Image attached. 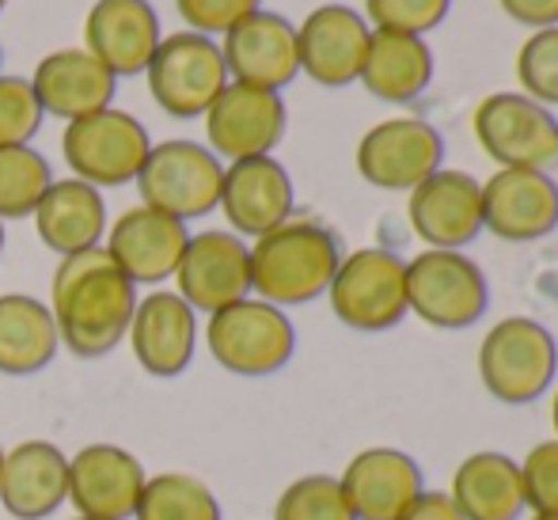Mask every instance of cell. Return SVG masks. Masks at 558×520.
<instances>
[{
	"mask_svg": "<svg viewBox=\"0 0 558 520\" xmlns=\"http://www.w3.org/2000/svg\"><path fill=\"white\" fill-rule=\"evenodd\" d=\"M133 309L137 286L118 270L107 247L65 255L53 270L50 312L61 346L76 358H107L130 330Z\"/></svg>",
	"mask_w": 558,
	"mask_h": 520,
	"instance_id": "6da1fadb",
	"label": "cell"
},
{
	"mask_svg": "<svg viewBox=\"0 0 558 520\" xmlns=\"http://www.w3.org/2000/svg\"><path fill=\"white\" fill-rule=\"evenodd\" d=\"M251 293L258 301L296 309L327 297L338 263H342V240L319 220H293L270 228L251 243Z\"/></svg>",
	"mask_w": 558,
	"mask_h": 520,
	"instance_id": "7a4b0ae2",
	"label": "cell"
},
{
	"mask_svg": "<svg viewBox=\"0 0 558 520\" xmlns=\"http://www.w3.org/2000/svg\"><path fill=\"white\" fill-rule=\"evenodd\" d=\"M558 376L555 335L532 315H506L478 342V380L506 407H529Z\"/></svg>",
	"mask_w": 558,
	"mask_h": 520,
	"instance_id": "3957f363",
	"label": "cell"
},
{
	"mask_svg": "<svg viewBox=\"0 0 558 520\" xmlns=\"http://www.w3.org/2000/svg\"><path fill=\"white\" fill-rule=\"evenodd\" d=\"M327 301L342 327L380 335L411 315L407 309V258L388 247H357L342 255Z\"/></svg>",
	"mask_w": 558,
	"mask_h": 520,
	"instance_id": "277c9868",
	"label": "cell"
},
{
	"mask_svg": "<svg viewBox=\"0 0 558 520\" xmlns=\"http://www.w3.org/2000/svg\"><path fill=\"white\" fill-rule=\"evenodd\" d=\"M206 346L225 373L255 380V376L281 373L293 361L296 327L286 309L258 301V297H243L209 315Z\"/></svg>",
	"mask_w": 558,
	"mask_h": 520,
	"instance_id": "5b68a950",
	"label": "cell"
},
{
	"mask_svg": "<svg viewBox=\"0 0 558 520\" xmlns=\"http://www.w3.org/2000/svg\"><path fill=\"white\" fill-rule=\"evenodd\" d=\"M407 309L437 330H468L490 309V281L463 251H434L407 258Z\"/></svg>",
	"mask_w": 558,
	"mask_h": 520,
	"instance_id": "8992f818",
	"label": "cell"
},
{
	"mask_svg": "<svg viewBox=\"0 0 558 520\" xmlns=\"http://www.w3.org/2000/svg\"><path fill=\"white\" fill-rule=\"evenodd\" d=\"M225 164L198 141L171 137L148 148L145 164L137 171L141 206L160 209L175 220H198L217 209L221 202Z\"/></svg>",
	"mask_w": 558,
	"mask_h": 520,
	"instance_id": "52a82bcc",
	"label": "cell"
},
{
	"mask_svg": "<svg viewBox=\"0 0 558 520\" xmlns=\"http://www.w3.org/2000/svg\"><path fill=\"white\" fill-rule=\"evenodd\" d=\"M148 148H153V137L145 125L114 107L76 118L61 133V156H65L73 179L96 186V191L133 183Z\"/></svg>",
	"mask_w": 558,
	"mask_h": 520,
	"instance_id": "ba28073f",
	"label": "cell"
},
{
	"mask_svg": "<svg viewBox=\"0 0 558 520\" xmlns=\"http://www.w3.org/2000/svg\"><path fill=\"white\" fill-rule=\"evenodd\" d=\"M471 130L498 168H536L558 164V118L551 107L536 104L524 92H494L471 114Z\"/></svg>",
	"mask_w": 558,
	"mask_h": 520,
	"instance_id": "9c48e42d",
	"label": "cell"
},
{
	"mask_svg": "<svg viewBox=\"0 0 558 520\" xmlns=\"http://www.w3.org/2000/svg\"><path fill=\"white\" fill-rule=\"evenodd\" d=\"M145 76L156 107L168 110L171 118H202L228 88L221 46L198 31L160 38Z\"/></svg>",
	"mask_w": 558,
	"mask_h": 520,
	"instance_id": "30bf717a",
	"label": "cell"
},
{
	"mask_svg": "<svg viewBox=\"0 0 558 520\" xmlns=\"http://www.w3.org/2000/svg\"><path fill=\"white\" fill-rule=\"evenodd\" d=\"M445 168V137L426 118H384L357 141V176L376 191L411 194Z\"/></svg>",
	"mask_w": 558,
	"mask_h": 520,
	"instance_id": "8fae6325",
	"label": "cell"
},
{
	"mask_svg": "<svg viewBox=\"0 0 558 520\" xmlns=\"http://www.w3.org/2000/svg\"><path fill=\"white\" fill-rule=\"evenodd\" d=\"M206 137L209 153L217 160H251V156H270L278 141L286 137L289 110L281 92L251 88V84L228 81V88L206 110Z\"/></svg>",
	"mask_w": 558,
	"mask_h": 520,
	"instance_id": "7c38bea8",
	"label": "cell"
},
{
	"mask_svg": "<svg viewBox=\"0 0 558 520\" xmlns=\"http://www.w3.org/2000/svg\"><path fill=\"white\" fill-rule=\"evenodd\" d=\"M171 278H175V293L194 312L214 315L251 297V251L243 235L209 228L186 240Z\"/></svg>",
	"mask_w": 558,
	"mask_h": 520,
	"instance_id": "4fadbf2b",
	"label": "cell"
},
{
	"mask_svg": "<svg viewBox=\"0 0 558 520\" xmlns=\"http://www.w3.org/2000/svg\"><path fill=\"white\" fill-rule=\"evenodd\" d=\"M221 58L228 69V81L281 92L301 73L293 20H286L281 12H266V8L243 15L235 27L225 31Z\"/></svg>",
	"mask_w": 558,
	"mask_h": 520,
	"instance_id": "5bb4252c",
	"label": "cell"
},
{
	"mask_svg": "<svg viewBox=\"0 0 558 520\" xmlns=\"http://www.w3.org/2000/svg\"><path fill=\"white\" fill-rule=\"evenodd\" d=\"M558 228V183L551 171L498 168L483 183V232L506 243L544 240Z\"/></svg>",
	"mask_w": 558,
	"mask_h": 520,
	"instance_id": "9a60e30c",
	"label": "cell"
},
{
	"mask_svg": "<svg viewBox=\"0 0 558 520\" xmlns=\"http://www.w3.org/2000/svg\"><path fill=\"white\" fill-rule=\"evenodd\" d=\"M373 27L350 4H319L296 27L301 73L319 88H345L361 76Z\"/></svg>",
	"mask_w": 558,
	"mask_h": 520,
	"instance_id": "2e32d148",
	"label": "cell"
},
{
	"mask_svg": "<svg viewBox=\"0 0 558 520\" xmlns=\"http://www.w3.org/2000/svg\"><path fill=\"white\" fill-rule=\"evenodd\" d=\"M414 235L434 251H463L483 232V183L468 171L441 168L407 202Z\"/></svg>",
	"mask_w": 558,
	"mask_h": 520,
	"instance_id": "e0dca14e",
	"label": "cell"
},
{
	"mask_svg": "<svg viewBox=\"0 0 558 520\" xmlns=\"http://www.w3.org/2000/svg\"><path fill=\"white\" fill-rule=\"evenodd\" d=\"M145 483V463L122 445H84L69 456V501L76 517L133 520Z\"/></svg>",
	"mask_w": 558,
	"mask_h": 520,
	"instance_id": "ac0fdd59",
	"label": "cell"
},
{
	"mask_svg": "<svg viewBox=\"0 0 558 520\" xmlns=\"http://www.w3.org/2000/svg\"><path fill=\"white\" fill-rule=\"evenodd\" d=\"M353 520H396L426 491L422 463L403 448H361L338 475Z\"/></svg>",
	"mask_w": 558,
	"mask_h": 520,
	"instance_id": "d6986e66",
	"label": "cell"
},
{
	"mask_svg": "<svg viewBox=\"0 0 558 520\" xmlns=\"http://www.w3.org/2000/svg\"><path fill=\"white\" fill-rule=\"evenodd\" d=\"M217 206H221L235 235L258 240V235H266L270 228L286 225L293 217L296 191L286 164L274 160V156H251V160H235L225 168Z\"/></svg>",
	"mask_w": 558,
	"mask_h": 520,
	"instance_id": "ffe728a7",
	"label": "cell"
},
{
	"mask_svg": "<svg viewBox=\"0 0 558 520\" xmlns=\"http://www.w3.org/2000/svg\"><path fill=\"white\" fill-rule=\"evenodd\" d=\"M130 350L137 365L156 380H171V376L186 373L194 361V346H198V312L183 301L179 293H148L137 301L130 319Z\"/></svg>",
	"mask_w": 558,
	"mask_h": 520,
	"instance_id": "44dd1931",
	"label": "cell"
},
{
	"mask_svg": "<svg viewBox=\"0 0 558 520\" xmlns=\"http://www.w3.org/2000/svg\"><path fill=\"white\" fill-rule=\"evenodd\" d=\"M186 240H191V232L183 220L160 209L133 206L107 232V255L133 286H160L175 274Z\"/></svg>",
	"mask_w": 558,
	"mask_h": 520,
	"instance_id": "7402d4cb",
	"label": "cell"
},
{
	"mask_svg": "<svg viewBox=\"0 0 558 520\" xmlns=\"http://www.w3.org/2000/svg\"><path fill=\"white\" fill-rule=\"evenodd\" d=\"M160 38V15L148 0H96L84 20V50L114 76L145 73Z\"/></svg>",
	"mask_w": 558,
	"mask_h": 520,
	"instance_id": "603a6c76",
	"label": "cell"
},
{
	"mask_svg": "<svg viewBox=\"0 0 558 520\" xmlns=\"http://www.w3.org/2000/svg\"><path fill=\"white\" fill-rule=\"evenodd\" d=\"M69 501V456L50 440H23L0 460V506L15 520H46Z\"/></svg>",
	"mask_w": 558,
	"mask_h": 520,
	"instance_id": "cb8c5ba5",
	"label": "cell"
},
{
	"mask_svg": "<svg viewBox=\"0 0 558 520\" xmlns=\"http://www.w3.org/2000/svg\"><path fill=\"white\" fill-rule=\"evenodd\" d=\"M31 88L46 114L76 122L111 107L118 76L88 50H53L35 65Z\"/></svg>",
	"mask_w": 558,
	"mask_h": 520,
	"instance_id": "d4e9b609",
	"label": "cell"
},
{
	"mask_svg": "<svg viewBox=\"0 0 558 520\" xmlns=\"http://www.w3.org/2000/svg\"><path fill=\"white\" fill-rule=\"evenodd\" d=\"M448 498L463 520H521L529 513L521 463L506 452H494V448L460 460V468L452 471Z\"/></svg>",
	"mask_w": 558,
	"mask_h": 520,
	"instance_id": "484cf974",
	"label": "cell"
},
{
	"mask_svg": "<svg viewBox=\"0 0 558 520\" xmlns=\"http://www.w3.org/2000/svg\"><path fill=\"white\" fill-rule=\"evenodd\" d=\"M35 232L61 258L76 251L99 247L107 232V202L96 186L81 179H53L50 191L35 206Z\"/></svg>",
	"mask_w": 558,
	"mask_h": 520,
	"instance_id": "4316f807",
	"label": "cell"
},
{
	"mask_svg": "<svg viewBox=\"0 0 558 520\" xmlns=\"http://www.w3.org/2000/svg\"><path fill=\"white\" fill-rule=\"evenodd\" d=\"M357 81L380 104H414L434 81V50L418 35L373 31Z\"/></svg>",
	"mask_w": 558,
	"mask_h": 520,
	"instance_id": "83f0119b",
	"label": "cell"
},
{
	"mask_svg": "<svg viewBox=\"0 0 558 520\" xmlns=\"http://www.w3.org/2000/svg\"><path fill=\"white\" fill-rule=\"evenodd\" d=\"M61 338L50 304L27 293L0 297V373L35 376L58 358Z\"/></svg>",
	"mask_w": 558,
	"mask_h": 520,
	"instance_id": "f1b7e54d",
	"label": "cell"
},
{
	"mask_svg": "<svg viewBox=\"0 0 558 520\" xmlns=\"http://www.w3.org/2000/svg\"><path fill=\"white\" fill-rule=\"evenodd\" d=\"M133 520H225V513L217 494L198 475L163 471V475H148Z\"/></svg>",
	"mask_w": 558,
	"mask_h": 520,
	"instance_id": "f546056e",
	"label": "cell"
},
{
	"mask_svg": "<svg viewBox=\"0 0 558 520\" xmlns=\"http://www.w3.org/2000/svg\"><path fill=\"white\" fill-rule=\"evenodd\" d=\"M53 171L38 148L8 145L0 148V220L31 217L43 194L50 191Z\"/></svg>",
	"mask_w": 558,
	"mask_h": 520,
	"instance_id": "4dcf8cb0",
	"label": "cell"
},
{
	"mask_svg": "<svg viewBox=\"0 0 558 520\" xmlns=\"http://www.w3.org/2000/svg\"><path fill=\"white\" fill-rule=\"evenodd\" d=\"M274 520H353L338 475H301L278 494Z\"/></svg>",
	"mask_w": 558,
	"mask_h": 520,
	"instance_id": "1f68e13d",
	"label": "cell"
},
{
	"mask_svg": "<svg viewBox=\"0 0 558 520\" xmlns=\"http://www.w3.org/2000/svg\"><path fill=\"white\" fill-rule=\"evenodd\" d=\"M517 81L529 99L558 107V27L532 31L517 50Z\"/></svg>",
	"mask_w": 558,
	"mask_h": 520,
	"instance_id": "d6a6232c",
	"label": "cell"
},
{
	"mask_svg": "<svg viewBox=\"0 0 558 520\" xmlns=\"http://www.w3.org/2000/svg\"><path fill=\"white\" fill-rule=\"evenodd\" d=\"M46 110L27 76H0V148L27 145L43 125Z\"/></svg>",
	"mask_w": 558,
	"mask_h": 520,
	"instance_id": "836d02e7",
	"label": "cell"
},
{
	"mask_svg": "<svg viewBox=\"0 0 558 520\" xmlns=\"http://www.w3.org/2000/svg\"><path fill=\"white\" fill-rule=\"evenodd\" d=\"M452 0H365V20L373 31H396V35H426L441 27Z\"/></svg>",
	"mask_w": 558,
	"mask_h": 520,
	"instance_id": "e575fe53",
	"label": "cell"
},
{
	"mask_svg": "<svg viewBox=\"0 0 558 520\" xmlns=\"http://www.w3.org/2000/svg\"><path fill=\"white\" fill-rule=\"evenodd\" d=\"M521 463V483H524V506L529 513L558 517V440H539L529 448Z\"/></svg>",
	"mask_w": 558,
	"mask_h": 520,
	"instance_id": "d590c367",
	"label": "cell"
},
{
	"mask_svg": "<svg viewBox=\"0 0 558 520\" xmlns=\"http://www.w3.org/2000/svg\"><path fill=\"white\" fill-rule=\"evenodd\" d=\"M263 0H175L179 15L186 20V27L198 35H225L228 27L243 20V15L258 12Z\"/></svg>",
	"mask_w": 558,
	"mask_h": 520,
	"instance_id": "8d00e7d4",
	"label": "cell"
},
{
	"mask_svg": "<svg viewBox=\"0 0 558 520\" xmlns=\"http://www.w3.org/2000/svg\"><path fill=\"white\" fill-rule=\"evenodd\" d=\"M509 20H517L521 27L544 31L558 27V0H501Z\"/></svg>",
	"mask_w": 558,
	"mask_h": 520,
	"instance_id": "74e56055",
	"label": "cell"
},
{
	"mask_svg": "<svg viewBox=\"0 0 558 520\" xmlns=\"http://www.w3.org/2000/svg\"><path fill=\"white\" fill-rule=\"evenodd\" d=\"M396 520H463L445 491H422Z\"/></svg>",
	"mask_w": 558,
	"mask_h": 520,
	"instance_id": "f35d334b",
	"label": "cell"
},
{
	"mask_svg": "<svg viewBox=\"0 0 558 520\" xmlns=\"http://www.w3.org/2000/svg\"><path fill=\"white\" fill-rule=\"evenodd\" d=\"M551 433L558 440V388H555V399H551Z\"/></svg>",
	"mask_w": 558,
	"mask_h": 520,
	"instance_id": "ab89813d",
	"label": "cell"
},
{
	"mask_svg": "<svg viewBox=\"0 0 558 520\" xmlns=\"http://www.w3.org/2000/svg\"><path fill=\"white\" fill-rule=\"evenodd\" d=\"M0 251H4V220H0Z\"/></svg>",
	"mask_w": 558,
	"mask_h": 520,
	"instance_id": "60d3db41",
	"label": "cell"
},
{
	"mask_svg": "<svg viewBox=\"0 0 558 520\" xmlns=\"http://www.w3.org/2000/svg\"><path fill=\"white\" fill-rule=\"evenodd\" d=\"M529 520H558V517H539V513H529Z\"/></svg>",
	"mask_w": 558,
	"mask_h": 520,
	"instance_id": "b9f144b4",
	"label": "cell"
},
{
	"mask_svg": "<svg viewBox=\"0 0 558 520\" xmlns=\"http://www.w3.org/2000/svg\"><path fill=\"white\" fill-rule=\"evenodd\" d=\"M4 4H8V0H0V12H4Z\"/></svg>",
	"mask_w": 558,
	"mask_h": 520,
	"instance_id": "7bdbcfd3",
	"label": "cell"
},
{
	"mask_svg": "<svg viewBox=\"0 0 558 520\" xmlns=\"http://www.w3.org/2000/svg\"><path fill=\"white\" fill-rule=\"evenodd\" d=\"M73 520H92V517H73Z\"/></svg>",
	"mask_w": 558,
	"mask_h": 520,
	"instance_id": "ee69618b",
	"label": "cell"
},
{
	"mask_svg": "<svg viewBox=\"0 0 558 520\" xmlns=\"http://www.w3.org/2000/svg\"><path fill=\"white\" fill-rule=\"evenodd\" d=\"M0 460H4V448H0Z\"/></svg>",
	"mask_w": 558,
	"mask_h": 520,
	"instance_id": "f6af8a7d",
	"label": "cell"
},
{
	"mask_svg": "<svg viewBox=\"0 0 558 520\" xmlns=\"http://www.w3.org/2000/svg\"><path fill=\"white\" fill-rule=\"evenodd\" d=\"M0 61H4V53H0Z\"/></svg>",
	"mask_w": 558,
	"mask_h": 520,
	"instance_id": "bcb514c9",
	"label": "cell"
}]
</instances>
